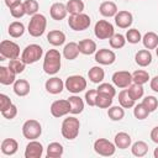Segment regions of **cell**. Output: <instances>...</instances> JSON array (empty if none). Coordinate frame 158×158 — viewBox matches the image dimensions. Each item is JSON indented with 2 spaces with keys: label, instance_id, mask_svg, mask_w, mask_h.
<instances>
[{
  "label": "cell",
  "instance_id": "obj_12",
  "mask_svg": "<svg viewBox=\"0 0 158 158\" xmlns=\"http://www.w3.org/2000/svg\"><path fill=\"white\" fill-rule=\"evenodd\" d=\"M69 112H70V104H69L68 99L67 100H64V99L56 100L51 105V114L54 117H62Z\"/></svg>",
  "mask_w": 158,
  "mask_h": 158
},
{
  "label": "cell",
  "instance_id": "obj_15",
  "mask_svg": "<svg viewBox=\"0 0 158 158\" xmlns=\"http://www.w3.org/2000/svg\"><path fill=\"white\" fill-rule=\"evenodd\" d=\"M44 88L49 94L57 95V94H60L65 86L62 79H59L58 77H53V78L47 79V81L44 83Z\"/></svg>",
  "mask_w": 158,
  "mask_h": 158
},
{
  "label": "cell",
  "instance_id": "obj_26",
  "mask_svg": "<svg viewBox=\"0 0 158 158\" xmlns=\"http://www.w3.org/2000/svg\"><path fill=\"white\" fill-rule=\"evenodd\" d=\"M14 93L17 96H26L30 93V83L26 79H16L14 83Z\"/></svg>",
  "mask_w": 158,
  "mask_h": 158
},
{
  "label": "cell",
  "instance_id": "obj_13",
  "mask_svg": "<svg viewBox=\"0 0 158 158\" xmlns=\"http://www.w3.org/2000/svg\"><path fill=\"white\" fill-rule=\"evenodd\" d=\"M116 60V54L114 51L107 48H101L95 52V62L102 65H110Z\"/></svg>",
  "mask_w": 158,
  "mask_h": 158
},
{
  "label": "cell",
  "instance_id": "obj_50",
  "mask_svg": "<svg viewBox=\"0 0 158 158\" xmlns=\"http://www.w3.org/2000/svg\"><path fill=\"white\" fill-rule=\"evenodd\" d=\"M149 86H151V89H152L153 91L158 93V75H156V77H153V78L151 79Z\"/></svg>",
  "mask_w": 158,
  "mask_h": 158
},
{
  "label": "cell",
  "instance_id": "obj_14",
  "mask_svg": "<svg viewBox=\"0 0 158 158\" xmlns=\"http://www.w3.org/2000/svg\"><path fill=\"white\" fill-rule=\"evenodd\" d=\"M43 154V146L36 139H31L25 149V158H41Z\"/></svg>",
  "mask_w": 158,
  "mask_h": 158
},
{
  "label": "cell",
  "instance_id": "obj_1",
  "mask_svg": "<svg viewBox=\"0 0 158 158\" xmlns=\"http://www.w3.org/2000/svg\"><path fill=\"white\" fill-rule=\"evenodd\" d=\"M62 56L59 53V51L57 49H49L47 51V53L44 54V59H43V72L46 74L49 75H54L59 72L60 65H62V60H60Z\"/></svg>",
  "mask_w": 158,
  "mask_h": 158
},
{
  "label": "cell",
  "instance_id": "obj_22",
  "mask_svg": "<svg viewBox=\"0 0 158 158\" xmlns=\"http://www.w3.org/2000/svg\"><path fill=\"white\" fill-rule=\"evenodd\" d=\"M114 143L116 146V148H120V149H126L131 146L132 143V138L128 133L126 132H118L116 133L115 136V139H114Z\"/></svg>",
  "mask_w": 158,
  "mask_h": 158
},
{
  "label": "cell",
  "instance_id": "obj_43",
  "mask_svg": "<svg viewBox=\"0 0 158 158\" xmlns=\"http://www.w3.org/2000/svg\"><path fill=\"white\" fill-rule=\"evenodd\" d=\"M96 90H98V93L109 95L111 98H114L116 95V89L114 88V85H111L109 83H101V84H99V86H98Z\"/></svg>",
  "mask_w": 158,
  "mask_h": 158
},
{
  "label": "cell",
  "instance_id": "obj_34",
  "mask_svg": "<svg viewBox=\"0 0 158 158\" xmlns=\"http://www.w3.org/2000/svg\"><path fill=\"white\" fill-rule=\"evenodd\" d=\"M131 152L136 157H144L148 152V144L144 141H137L131 146Z\"/></svg>",
  "mask_w": 158,
  "mask_h": 158
},
{
  "label": "cell",
  "instance_id": "obj_51",
  "mask_svg": "<svg viewBox=\"0 0 158 158\" xmlns=\"http://www.w3.org/2000/svg\"><path fill=\"white\" fill-rule=\"evenodd\" d=\"M151 139L154 143H158V126L153 127V130L151 131Z\"/></svg>",
  "mask_w": 158,
  "mask_h": 158
},
{
  "label": "cell",
  "instance_id": "obj_40",
  "mask_svg": "<svg viewBox=\"0 0 158 158\" xmlns=\"http://www.w3.org/2000/svg\"><path fill=\"white\" fill-rule=\"evenodd\" d=\"M112 105V98L105 94H100L98 93L96 96V106L100 109H109Z\"/></svg>",
  "mask_w": 158,
  "mask_h": 158
},
{
  "label": "cell",
  "instance_id": "obj_3",
  "mask_svg": "<svg viewBox=\"0 0 158 158\" xmlns=\"http://www.w3.org/2000/svg\"><path fill=\"white\" fill-rule=\"evenodd\" d=\"M47 27V19L42 14H36L30 19L27 31L32 37H40L44 33Z\"/></svg>",
  "mask_w": 158,
  "mask_h": 158
},
{
  "label": "cell",
  "instance_id": "obj_36",
  "mask_svg": "<svg viewBox=\"0 0 158 158\" xmlns=\"http://www.w3.org/2000/svg\"><path fill=\"white\" fill-rule=\"evenodd\" d=\"M132 80H133V83H136V84L143 85V84L148 83V80H149V74H148V72H146V70H143V69L135 70V72L132 73Z\"/></svg>",
  "mask_w": 158,
  "mask_h": 158
},
{
  "label": "cell",
  "instance_id": "obj_47",
  "mask_svg": "<svg viewBox=\"0 0 158 158\" xmlns=\"http://www.w3.org/2000/svg\"><path fill=\"white\" fill-rule=\"evenodd\" d=\"M96 96H98V90L96 89H90L85 93V102L89 106H96Z\"/></svg>",
  "mask_w": 158,
  "mask_h": 158
},
{
  "label": "cell",
  "instance_id": "obj_20",
  "mask_svg": "<svg viewBox=\"0 0 158 158\" xmlns=\"http://www.w3.org/2000/svg\"><path fill=\"white\" fill-rule=\"evenodd\" d=\"M135 60L139 67H148L152 63V53L149 49H139L135 54Z\"/></svg>",
  "mask_w": 158,
  "mask_h": 158
},
{
  "label": "cell",
  "instance_id": "obj_17",
  "mask_svg": "<svg viewBox=\"0 0 158 158\" xmlns=\"http://www.w3.org/2000/svg\"><path fill=\"white\" fill-rule=\"evenodd\" d=\"M67 14H68L67 5L63 2H54V4H52V6L49 9V15L56 21H60V20L65 19Z\"/></svg>",
  "mask_w": 158,
  "mask_h": 158
},
{
  "label": "cell",
  "instance_id": "obj_23",
  "mask_svg": "<svg viewBox=\"0 0 158 158\" xmlns=\"http://www.w3.org/2000/svg\"><path fill=\"white\" fill-rule=\"evenodd\" d=\"M79 51L81 54H85V56H90L93 53H95L98 49H96V43L90 40V38H85V40H81L79 41Z\"/></svg>",
  "mask_w": 158,
  "mask_h": 158
},
{
  "label": "cell",
  "instance_id": "obj_4",
  "mask_svg": "<svg viewBox=\"0 0 158 158\" xmlns=\"http://www.w3.org/2000/svg\"><path fill=\"white\" fill-rule=\"evenodd\" d=\"M42 54H43L42 47L40 44L32 43V44H28L25 47V49L22 51V54H21V59L26 64H33L41 59Z\"/></svg>",
  "mask_w": 158,
  "mask_h": 158
},
{
  "label": "cell",
  "instance_id": "obj_11",
  "mask_svg": "<svg viewBox=\"0 0 158 158\" xmlns=\"http://www.w3.org/2000/svg\"><path fill=\"white\" fill-rule=\"evenodd\" d=\"M112 83L120 88V89H125V88H128L133 80H132V74L127 70H118V72H115L112 74Z\"/></svg>",
  "mask_w": 158,
  "mask_h": 158
},
{
  "label": "cell",
  "instance_id": "obj_44",
  "mask_svg": "<svg viewBox=\"0 0 158 158\" xmlns=\"http://www.w3.org/2000/svg\"><path fill=\"white\" fill-rule=\"evenodd\" d=\"M23 6H25V10H26V15H36L38 9H40V5L36 0H25L23 1Z\"/></svg>",
  "mask_w": 158,
  "mask_h": 158
},
{
  "label": "cell",
  "instance_id": "obj_30",
  "mask_svg": "<svg viewBox=\"0 0 158 158\" xmlns=\"http://www.w3.org/2000/svg\"><path fill=\"white\" fill-rule=\"evenodd\" d=\"M7 32L12 38H19L25 33V26L20 21H14V22L10 23V26L7 28Z\"/></svg>",
  "mask_w": 158,
  "mask_h": 158
},
{
  "label": "cell",
  "instance_id": "obj_42",
  "mask_svg": "<svg viewBox=\"0 0 158 158\" xmlns=\"http://www.w3.org/2000/svg\"><path fill=\"white\" fill-rule=\"evenodd\" d=\"M25 67H26V63L22 60V59H19V58H15V59H10L9 62V68L16 73V74H20L25 70Z\"/></svg>",
  "mask_w": 158,
  "mask_h": 158
},
{
  "label": "cell",
  "instance_id": "obj_28",
  "mask_svg": "<svg viewBox=\"0 0 158 158\" xmlns=\"http://www.w3.org/2000/svg\"><path fill=\"white\" fill-rule=\"evenodd\" d=\"M88 77H89V80H90L91 83L99 84V83H101V81L104 80V78H105V72H104V69H102L101 67L95 65V67H93V68L89 69Z\"/></svg>",
  "mask_w": 158,
  "mask_h": 158
},
{
  "label": "cell",
  "instance_id": "obj_18",
  "mask_svg": "<svg viewBox=\"0 0 158 158\" xmlns=\"http://www.w3.org/2000/svg\"><path fill=\"white\" fill-rule=\"evenodd\" d=\"M99 11L104 17H115V15L118 12L117 5L114 1H104L99 6Z\"/></svg>",
  "mask_w": 158,
  "mask_h": 158
},
{
  "label": "cell",
  "instance_id": "obj_39",
  "mask_svg": "<svg viewBox=\"0 0 158 158\" xmlns=\"http://www.w3.org/2000/svg\"><path fill=\"white\" fill-rule=\"evenodd\" d=\"M125 37H126V41L128 43H132V44H136L139 41H142V35H141V32L137 28H130V30H127Z\"/></svg>",
  "mask_w": 158,
  "mask_h": 158
},
{
  "label": "cell",
  "instance_id": "obj_52",
  "mask_svg": "<svg viewBox=\"0 0 158 158\" xmlns=\"http://www.w3.org/2000/svg\"><path fill=\"white\" fill-rule=\"evenodd\" d=\"M19 2H21V0H5V5H6L9 9H11L12 6L17 5Z\"/></svg>",
  "mask_w": 158,
  "mask_h": 158
},
{
  "label": "cell",
  "instance_id": "obj_48",
  "mask_svg": "<svg viewBox=\"0 0 158 158\" xmlns=\"http://www.w3.org/2000/svg\"><path fill=\"white\" fill-rule=\"evenodd\" d=\"M11 105H12L11 99L7 95H5V94H0V111L1 112L6 111Z\"/></svg>",
  "mask_w": 158,
  "mask_h": 158
},
{
  "label": "cell",
  "instance_id": "obj_49",
  "mask_svg": "<svg viewBox=\"0 0 158 158\" xmlns=\"http://www.w3.org/2000/svg\"><path fill=\"white\" fill-rule=\"evenodd\" d=\"M1 115H2L5 118H7V120H12V118L17 115V107H16V105L12 104L6 111H2Z\"/></svg>",
  "mask_w": 158,
  "mask_h": 158
},
{
  "label": "cell",
  "instance_id": "obj_10",
  "mask_svg": "<svg viewBox=\"0 0 158 158\" xmlns=\"http://www.w3.org/2000/svg\"><path fill=\"white\" fill-rule=\"evenodd\" d=\"M94 151L99 154V156H104V157H110L115 154L116 151V146L115 143L110 142L106 138H98L94 142Z\"/></svg>",
  "mask_w": 158,
  "mask_h": 158
},
{
  "label": "cell",
  "instance_id": "obj_5",
  "mask_svg": "<svg viewBox=\"0 0 158 158\" xmlns=\"http://www.w3.org/2000/svg\"><path fill=\"white\" fill-rule=\"evenodd\" d=\"M0 56H1V60L6 59H15L19 58L20 56V47L17 43L9 41V40H4L0 43Z\"/></svg>",
  "mask_w": 158,
  "mask_h": 158
},
{
  "label": "cell",
  "instance_id": "obj_27",
  "mask_svg": "<svg viewBox=\"0 0 158 158\" xmlns=\"http://www.w3.org/2000/svg\"><path fill=\"white\" fill-rule=\"evenodd\" d=\"M142 43L146 49H156L158 46V35L156 32H147L142 37Z\"/></svg>",
  "mask_w": 158,
  "mask_h": 158
},
{
  "label": "cell",
  "instance_id": "obj_29",
  "mask_svg": "<svg viewBox=\"0 0 158 158\" xmlns=\"http://www.w3.org/2000/svg\"><path fill=\"white\" fill-rule=\"evenodd\" d=\"M68 100H69V104H70V114L78 115L80 112H83V110H84V101H83V99L80 96L73 95V96H69Z\"/></svg>",
  "mask_w": 158,
  "mask_h": 158
},
{
  "label": "cell",
  "instance_id": "obj_33",
  "mask_svg": "<svg viewBox=\"0 0 158 158\" xmlns=\"http://www.w3.org/2000/svg\"><path fill=\"white\" fill-rule=\"evenodd\" d=\"M67 11L69 15H77V14H81L84 11V2L81 0H69L67 4Z\"/></svg>",
  "mask_w": 158,
  "mask_h": 158
},
{
  "label": "cell",
  "instance_id": "obj_6",
  "mask_svg": "<svg viewBox=\"0 0 158 158\" xmlns=\"http://www.w3.org/2000/svg\"><path fill=\"white\" fill-rule=\"evenodd\" d=\"M42 133V126L37 120H27L22 125V135L27 139H36Z\"/></svg>",
  "mask_w": 158,
  "mask_h": 158
},
{
  "label": "cell",
  "instance_id": "obj_9",
  "mask_svg": "<svg viewBox=\"0 0 158 158\" xmlns=\"http://www.w3.org/2000/svg\"><path fill=\"white\" fill-rule=\"evenodd\" d=\"M94 33H95L96 38H99V40H110L114 36L115 30H114L112 23H110L109 21H106V20H99L95 23Z\"/></svg>",
  "mask_w": 158,
  "mask_h": 158
},
{
  "label": "cell",
  "instance_id": "obj_19",
  "mask_svg": "<svg viewBox=\"0 0 158 158\" xmlns=\"http://www.w3.org/2000/svg\"><path fill=\"white\" fill-rule=\"evenodd\" d=\"M16 81V73H14L9 65L0 67V83L2 85H10Z\"/></svg>",
  "mask_w": 158,
  "mask_h": 158
},
{
  "label": "cell",
  "instance_id": "obj_41",
  "mask_svg": "<svg viewBox=\"0 0 158 158\" xmlns=\"http://www.w3.org/2000/svg\"><path fill=\"white\" fill-rule=\"evenodd\" d=\"M133 107H135V109H133V115H135V117L138 118V120H144V118H147L148 115L151 114L149 110H148L142 102L135 105Z\"/></svg>",
  "mask_w": 158,
  "mask_h": 158
},
{
  "label": "cell",
  "instance_id": "obj_53",
  "mask_svg": "<svg viewBox=\"0 0 158 158\" xmlns=\"http://www.w3.org/2000/svg\"><path fill=\"white\" fill-rule=\"evenodd\" d=\"M153 156H154V158H158V147L154 149V152H153Z\"/></svg>",
  "mask_w": 158,
  "mask_h": 158
},
{
  "label": "cell",
  "instance_id": "obj_8",
  "mask_svg": "<svg viewBox=\"0 0 158 158\" xmlns=\"http://www.w3.org/2000/svg\"><path fill=\"white\" fill-rule=\"evenodd\" d=\"M64 86L73 94H79L86 89V79L81 75H70L65 79Z\"/></svg>",
  "mask_w": 158,
  "mask_h": 158
},
{
  "label": "cell",
  "instance_id": "obj_31",
  "mask_svg": "<svg viewBox=\"0 0 158 158\" xmlns=\"http://www.w3.org/2000/svg\"><path fill=\"white\" fill-rule=\"evenodd\" d=\"M118 102L123 109H131L135 106V100L131 98L127 89H123L118 93Z\"/></svg>",
  "mask_w": 158,
  "mask_h": 158
},
{
  "label": "cell",
  "instance_id": "obj_7",
  "mask_svg": "<svg viewBox=\"0 0 158 158\" xmlns=\"http://www.w3.org/2000/svg\"><path fill=\"white\" fill-rule=\"evenodd\" d=\"M90 17L89 15L81 12L77 15H70L68 19V26L74 31H84L90 26Z\"/></svg>",
  "mask_w": 158,
  "mask_h": 158
},
{
  "label": "cell",
  "instance_id": "obj_46",
  "mask_svg": "<svg viewBox=\"0 0 158 158\" xmlns=\"http://www.w3.org/2000/svg\"><path fill=\"white\" fill-rule=\"evenodd\" d=\"M10 14L15 19H21L22 16H25L26 15V10H25V6H23V2H19L17 5L12 6L10 9Z\"/></svg>",
  "mask_w": 158,
  "mask_h": 158
},
{
  "label": "cell",
  "instance_id": "obj_2",
  "mask_svg": "<svg viewBox=\"0 0 158 158\" xmlns=\"http://www.w3.org/2000/svg\"><path fill=\"white\" fill-rule=\"evenodd\" d=\"M79 128H80L79 120L74 116H69V117L63 120L60 132H62V136L65 139H74L79 135Z\"/></svg>",
  "mask_w": 158,
  "mask_h": 158
},
{
  "label": "cell",
  "instance_id": "obj_16",
  "mask_svg": "<svg viewBox=\"0 0 158 158\" xmlns=\"http://www.w3.org/2000/svg\"><path fill=\"white\" fill-rule=\"evenodd\" d=\"M132 21H133V16L130 11L121 10L115 15V23L120 28H128L132 25Z\"/></svg>",
  "mask_w": 158,
  "mask_h": 158
},
{
  "label": "cell",
  "instance_id": "obj_37",
  "mask_svg": "<svg viewBox=\"0 0 158 158\" xmlns=\"http://www.w3.org/2000/svg\"><path fill=\"white\" fill-rule=\"evenodd\" d=\"M127 90H128V94L131 95V98H132L135 101L138 100V99H141V98L143 96V93H144L143 85H139V84H136V83L131 84Z\"/></svg>",
  "mask_w": 158,
  "mask_h": 158
},
{
  "label": "cell",
  "instance_id": "obj_32",
  "mask_svg": "<svg viewBox=\"0 0 158 158\" xmlns=\"http://www.w3.org/2000/svg\"><path fill=\"white\" fill-rule=\"evenodd\" d=\"M63 146L59 142H52L47 147V157L48 158H59L63 156Z\"/></svg>",
  "mask_w": 158,
  "mask_h": 158
},
{
  "label": "cell",
  "instance_id": "obj_35",
  "mask_svg": "<svg viewBox=\"0 0 158 158\" xmlns=\"http://www.w3.org/2000/svg\"><path fill=\"white\" fill-rule=\"evenodd\" d=\"M107 116L112 121H120L125 116V110L121 105L120 106H110L107 110Z\"/></svg>",
  "mask_w": 158,
  "mask_h": 158
},
{
  "label": "cell",
  "instance_id": "obj_45",
  "mask_svg": "<svg viewBox=\"0 0 158 158\" xmlns=\"http://www.w3.org/2000/svg\"><path fill=\"white\" fill-rule=\"evenodd\" d=\"M142 104L149 110V112H153L157 110L158 107V99L156 96H152V95H148L146 96L143 100H142Z\"/></svg>",
  "mask_w": 158,
  "mask_h": 158
},
{
  "label": "cell",
  "instance_id": "obj_25",
  "mask_svg": "<svg viewBox=\"0 0 158 158\" xmlns=\"http://www.w3.org/2000/svg\"><path fill=\"white\" fill-rule=\"evenodd\" d=\"M47 41L52 46H62L65 42V35L59 30H52L47 35Z\"/></svg>",
  "mask_w": 158,
  "mask_h": 158
},
{
  "label": "cell",
  "instance_id": "obj_21",
  "mask_svg": "<svg viewBox=\"0 0 158 158\" xmlns=\"http://www.w3.org/2000/svg\"><path fill=\"white\" fill-rule=\"evenodd\" d=\"M19 143L14 138H5L1 142V152L5 156H14L17 152Z\"/></svg>",
  "mask_w": 158,
  "mask_h": 158
},
{
  "label": "cell",
  "instance_id": "obj_54",
  "mask_svg": "<svg viewBox=\"0 0 158 158\" xmlns=\"http://www.w3.org/2000/svg\"><path fill=\"white\" fill-rule=\"evenodd\" d=\"M156 54H157V57H158V46H157V48H156Z\"/></svg>",
  "mask_w": 158,
  "mask_h": 158
},
{
  "label": "cell",
  "instance_id": "obj_24",
  "mask_svg": "<svg viewBox=\"0 0 158 158\" xmlns=\"http://www.w3.org/2000/svg\"><path fill=\"white\" fill-rule=\"evenodd\" d=\"M80 51H79V44L75 42H69L64 46L63 48V56L65 59L68 60H73L79 56Z\"/></svg>",
  "mask_w": 158,
  "mask_h": 158
},
{
  "label": "cell",
  "instance_id": "obj_38",
  "mask_svg": "<svg viewBox=\"0 0 158 158\" xmlns=\"http://www.w3.org/2000/svg\"><path fill=\"white\" fill-rule=\"evenodd\" d=\"M110 46L115 49H120L126 44V37L121 33H114V36L109 40Z\"/></svg>",
  "mask_w": 158,
  "mask_h": 158
}]
</instances>
